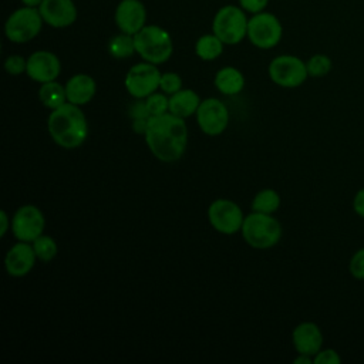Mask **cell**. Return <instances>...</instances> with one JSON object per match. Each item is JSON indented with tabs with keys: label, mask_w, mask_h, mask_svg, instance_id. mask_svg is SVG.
<instances>
[{
	"label": "cell",
	"mask_w": 364,
	"mask_h": 364,
	"mask_svg": "<svg viewBox=\"0 0 364 364\" xmlns=\"http://www.w3.org/2000/svg\"><path fill=\"white\" fill-rule=\"evenodd\" d=\"M144 136L149 151L161 162H176L186 151L188 128L185 119L169 111L151 117Z\"/></svg>",
	"instance_id": "obj_1"
},
{
	"label": "cell",
	"mask_w": 364,
	"mask_h": 364,
	"mask_svg": "<svg viewBox=\"0 0 364 364\" xmlns=\"http://www.w3.org/2000/svg\"><path fill=\"white\" fill-rule=\"evenodd\" d=\"M47 129L51 139L64 149L81 146L88 136V122L80 105L65 102L51 109L47 119Z\"/></svg>",
	"instance_id": "obj_2"
},
{
	"label": "cell",
	"mask_w": 364,
	"mask_h": 364,
	"mask_svg": "<svg viewBox=\"0 0 364 364\" xmlns=\"http://www.w3.org/2000/svg\"><path fill=\"white\" fill-rule=\"evenodd\" d=\"M136 54L148 63L164 64L173 53V41L171 34L161 26L146 24L134 34Z\"/></svg>",
	"instance_id": "obj_3"
},
{
	"label": "cell",
	"mask_w": 364,
	"mask_h": 364,
	"mask_svg": "<svg viewBox=\"0 0 364 364\" xmlns=\"http://www.w3.org/2000/svg\"><path fill=\"white\" fill-rule=\"evenodd\" d=\"M240 233L249 246L264 250L280 242L283 229L274 216L252 210V213L245 216Z\"/></svg>",
	"instance_id": "obj_4"
},
{
	"label": "cell",
	"mask_w": 364,
	"mask_h": 364,
	"mask_svg": "<svg viewBox=\"0 0 364 364\" xmlns=\"http://www.w3.org/2000/svg\"><path fill=\"white\" fill-rule=\"evenodd\" d=\"M249 18L240 6H222L212 20V33L216 34L225 44H239L247 37Z\"/></svg>",
	"instance_id": "obj_5"
},
{
	"label": "cell",
	"mask_w": 364,
	"mask_h": 364,
	"mask_svg": "<svg viewBox=\"0 0 364 364\" xmlns=\"http://www.w3.org/2000/svg\"><path fill=\"white\" fill-rule=\"evenodd\" d=\"M43 24L44 20L38 11V7L23 6L7 17L4 23V34L11 43H28L38 36Z\"/></svg>",
	"instance_id": "obj_6"
},
{
	"label": "cell",
	"mask_w": 364,
	"mask_h": 364,
	"mask_svg": "<svg viewBox=\"0 0 364 364\" xmlns=\"http://www.w3.org/2000/svg\"><path fill=\"white\" fill-rule=\"evenodd\" d=\"M270 80L283 88H297L309 77L306 61L297 55L282 54L274 57L267 67Z\"/></svg>",
	"instance_id": "obj_7"
},
{
	"label": "cell",
	"mask_w": 364,
	"mask_h": 364,
	"mask_svg": "<svg viewBox=\"0 0 364 364\" xmlns=\"http://www.w3.org/2000/svg\"><path fill=\"white\" fill-rule=\"evenodd\" d=\"M283 36V27L280 20L269 11H260L252 14L247 23V38L249 41L262 50L276 47Z\"/></svg>",
	"instance_id": "obj_8"
},
{
	"label": "cell",
	"mask_w": 364,
	"mask_h": 364,
	"mask_svg": "<svg viewBox=\"0 0 364 364\" xmlns=\"http://www.w3.org/2000/svg\"><path fill=\"white\" fill-rule=\"evenodd\" d=\"M162 73H159L156 64L142 61L134 64L125 74V88L136 100L146 98L159 88Z\"/></svg>",
	"instance_id": "obj_9"
},
{
	"label": "cell",
	"mask_w": 364,
	"mask_h": 364,
	"mask_svg": "<svg viewBox=\"0 0 364 364\" xmlns=\"http://www.w3.org/2000/svg\"><path fill=\"white\" fill-rule=\"evenodd\" d=\"M208 219L216 232L222 235H235L242 229L245 215L236 202L220 198L209 205Z\"/></svg>",
	"instance_id": "obj_10"
},
{
	"label": "cell",
	"mask_w": 364,
	"mask_h": 364,
	"mask_svg": "<svg viewBox=\"0 0 364 364\" xmlns=\"http://www.w3.org/2000/svg\"><path fill=\"white\" fill-rule=\"evenodd\" d=\"M46 228V218L40 208L27 203L20 206L11 218V232L17 240L31 243Z\"/></svg>",
	"instance_id": "obj_11"
},
{
	"label": "cell",
	"mask_w": 364,
	"mask_h": 364,
	"mask_svg": "<svg viewBox=\"0 0 364 364\" xmlns=\"http://www.w3.org/2000/svg\"><path fill=\"white\" fill-rule=\"evenodd\" d=\"M195 115L200 131L209 136L220 135L229 124L228 107L213 97L202 100Z\"/></svg>",
	"instance_id": "obj_12"
},
{
	"label": "cell",
	"mask_w": 364,
	"mask_h": 364,
	"mask_svg": "<svg viewBox=\"0 0 364 364\" xmlns=\"http://www.w3.org/2000/svg\"><path fill=\"white\" fill-rule=\"evenodd\" d=\"M114 21L119 31L134 36L146 26V9L141 0H121L115 7Z\"/></svg>",
	"instance_id": "obj_13"
},
{
	"label": "cell",
	"mask_w": 364,
	"mask_h": 364,
	"mask_svg": "<svg viewBox=\"0 0 364 364\" xmlns=\"http://www.w3.org/2000/svg\"><path fill=\"white\" fill-rule=\"evenodd\" d=\"M60 73H61L60 58L48 50L34 51L27 58L26 74L36 82L44 84L48 81H54L57 80Z\"/></svg>",
	"instance_id": "obj_14"
},
{
	"label": "cell",
	"mask_w": 364,
	"mask_h": 364,
	"mask_svg": "<svg viewBox=\"0 0 364 364\" xmlns=\"http://www.w3.org/2000/svg\"><path fill=\"white\" fill-rule=\"evenodd\" d=\"M38 11L44 23L53 28H65L71 26L78 16L73 0H43Z\"/></svg>",
	"instance_id": "obj_15"
},
{
	"label": "cell",
	"mask_w": 364,
	"mask_h": 364,
	"mask_svg": "<svg viewBox=\"0 0 364 364\" xmlns=\"http://www.w3.org/2000/svg\"><path fill=\"white\" fill-rule=\"evenodd\" d=\"M36 253L33 245L28 242L18 240L13 245L4 257L6 272L11 277H24L27 276L36 264Z\"/></svg>",
	"instance_id": "obj_16"
},
{
	"label": "cell",
	"mask_w": 364,
	"mask_h": 364,
	"mask_svg": "<svg viewBox=\"0 0 364 364\" xmlns=\"http://www.w3.org/2000/svg\"><path fill=\"white\" fill-rule=\"evenodd\" d=\"M293 347L297 354H306L314 357L324 343L321 328L313 321H301L291 331Z\"/></svg>",
	"instance_id": "obj_17"
},
{
	"label": "cell",
	"mask_w": 364,
	"mask_h": 364,
	"mask_svg": "<svg viewBox=\"0 0 364 364\" xmlns=\"http://www.w3.org/2000/svg\"><path fill=\"white\" fill-rule=\"evenodd\" d=\"M97 92V84L95 80L84 73L74 74L67 82H65V94L67 101L75 105H85L88 104Z\"/></svg>",
	"instance_id": "obj_18"
},
{
	"label": "cell",
	"mask_w": 364,
	"mask_h": 364,
	"mask_svg": "<svg viewBox=\"0 0 364 364\" xmlns=\"http://www.w3.org/2000/svg\"><path fill=\"white\" fill-rule=\"evenodd\" d=\"M200 101L202 100L193 90L182 88L175 94L169 95V112L185 119L196 114Z\"/></svg>",
	"instance_id": "obj_19"
},
{
	"label": "cell",
	"mask_w": 364,
	"mask_h": 364,
	"mask_svg": "<svg viewBox=\"0 0 364 364\" xmlns=\"http://www.w3.org/2000/svg\"><path fill=\"white\" fill-rule=\"evenodd\" d=\"M215 87L223 95H236L245 87V77L243 74L232 65L222 67L215 74Z\"/></svg>",
	"instance_id": "obj_20"
},
{
	"label": "cell",
	"mask_w": 364,
	"mask_h": 364,
	"mask_svg": "<svg viewBox=\"0 0 364 364\" xmlns=\"http://www.w3.org/2000/svg\"><path fill=\"white\" fill-rule=\"evenodd\" d=\"M225 43L213 33L200 36L195 43V53L203 61H213L223 53Z\"/></svg>",
	"instance_id": "obj_21"
},
{
	"label": "cell",
	"mask_w": 364,
	"mask_h": 364,
	"mask_svg": "<svg viewBox=\"0 0 364 364\" xmlns=\"http://www.w3.org/2000/svg\"><path fill=\"white\" fill-rule=\"evenodd\" d=\"M38 98L46 108L55 109L67 102L65 85H61L55 80L44 82L38 90Z\"/></svg>",
	"instance_id": "obj_22"
},
{
	"label": "cell",
	"mask_w": 364,
	"mask_h": 364,
	"mask_svg": "<svg viewBox=\"0 0 364 364\" xmlns=\"http://www.w3.org/2000/svg\"><path fill=\"white\" fill-rule=\"evenodd\" d=\"M108 53L117 60L129 58L134 53H136L134 36L121 31L119 34L111 37L108 41Z\"/></svg>",
	"instance_id": "obj_23"
},
{
	"label": "cell",
	"mask_w": 364,
	"mask_h": 364,
	"mask_svg": "<svg viewBox=\"0 0 364 364\" xmlns=\"http://www.w3.org/2000/svg\"><path fill=\"white\" fill-rule=\"evenodd\" d=\"M280 195L270 188L259 191L252 200V210L273 215L280 208Z\"/></svg>",
	"instance_id": "obj_24"
},
{
	"label": "cell",
	"mask_w": 364,
	"mask_h": 364,
	"mask_svg": "<svg viewBox=\"0 0 364 364\" xmlns=\"http://www.w3.org/2000/svg\"><path fill=\"white\" fill-rule=\"evenodd\" d=\"M34 253L37 256V259H40L41 262H51L58 252V246L57 242L48 236V235H40L37 239H34L31 242Z\"/></svg>",
	"instance_id": "obj_25"
},
{
	"label": "cell",
	"mask_w": 364,
	"mask_h": 364,
	"mask_svg": "<svg viewBox=\"0 0 364 364\" xmlns=\"http://www.w3.org/2000/svg\"><path fill=\"white\" fill-rule=\"evenodd\" d=\"M306 65H307V73H309V77H324L327 75L331 68H333V61L331 58L327 55V54H321V53H317V54H313L307 61H306Z\"/></svg>",
	"instance_id": "obj_26"
},
{
	"label": "cell",
	"mask_w": 364,
	"mask_h": 364,
	"mask_svg": "<svg viewBox=\"0 0 364 364\" xmlns=\"http://www.w3.org/2000/svg\"><path fill=\"white\" fill-rule=\"evenodd\" d=\"M145 104L151 117L162 115L169 111V98L165 92H152L145 98Z\"/></svg>",
	"instance_id": "obj_27"
},
{
	"label": "cell",
	"mask_w": 364,
	"mask_h": 364,
	"mask_svg": "<svg viewBox=\"0 0 364 364\" xmlns=\"http://www.w3.org/2000/svg\"><path fill=\"white\" fill-rule=\"evenodd\" d=\"M159 88L166 95L175 94L176 91L182 90V78H181V75L176 74V73H172V71L162 73L161 81H159Z\"/></svg>",
	"instance_id": "obj_28"
},
{
	"label": "cell",
	"mask_w": 364,
	"mask_h": 364,
	"mask_svg": "<svg viewBox=\"0 0 364 364\" xmlns=\"http://www.w3.org/2000/svg\"><path fill=\"white\" fill-rule=\"evenodd\" d=\"M348 272L355 280H364V246L351 255L348 260Z\"/></svg>",
	"instance_id": "obj_29"
},
{
	"label": "cell",
	"mask_w": 364,
	"mask_h": 364,
	"mask_svg": "<svg viewBox=\"0 0 364 364\" xmlns=\"http://www.w3.org/2000/svg\"><path fill=\"white\" fill-rule=\"evenodd\" d=\"M4 70L10 75H20L27 70V60L18 54H11L4 60Z\"/></svg>",
	"instance_id": "obj_30"
},
{
	"label": "cell",
	"mask_w": 364,
	"mask_h": 364,
	"mask_svg": "<svg viewBox=\"0 0 364 364\" xmlns=\"http://www.w3.org/2000/svg\"><path fill=\"white\" fill-rule=\"evenodd\" d=\"M341 357L334 348H321L314 357L313 364H340Z\"/></svg>",
	"instance_id": "obj_31"
},
{
	"label": "cell",
	"mask_w": 364,
	"mask_h": 364,
	"mask_svg": "<svg viewBox=\"0 0 364 364\" xmlns=\"http://www.w3.org/2000/svg\"><path fill=\"white\" fill-rule=\"evenodd\" d=\"M237 1H239V6L250 14L263 11L269 3V0H237Z\"/></svg>",
	"instance_id": "obj_32"
},
{
	"label": "cell",
	"mask_w": 364,
	"mask_h": 364,
	"mask_svg": "<svg viewBox=\"0 0 364 364\" xmlns=\"http://www.w3.org/2000/svg\"><path fill=\"white\" fill-rule=\"evenodd\" d=\"M129 115L132 119L136 118H151V114L146 108L145 101H135L131 107H129Z\"/></svg>",
	"instance_id": "obj_33"
},
{
	"label": "cell",
	"mask_w": 364,
	"mask_h": 364,
	"mask_svg": "<svg viewBox=\"0 0 364 364\" xmlns=\"http://www.w3.org/2000/svg\"><path fill=\"white\" fill-rule=\"evenodd\" d=\"M353 210L357 216L364 219V186L360 188L353 196Z\"/></svg>",
	"instance_id": "obj_34"
},
{
	"label": "cell",
	"mask_w": 364,
	"mask_h": 364,
	"mask_svg": "<svg viewBox=\"0 0 364 364\" xmlns=\"http://www.w3.org/2000/svg\"><path fill=\"white\" fill-rule=\"evenodd\" d=\"M148 124H149V118H136L132 119V129L136 134H142L145 135L146 129H148Z\"/></svg>",
	"instance_id": "obj_35"
},
{
	"label": "cell",
	"mask_w": 364,
	"mask_h": 364,
	"mask_svg": "<svg viewBox=\"0 0 364 364\" xmlns=\"http://www.w3.org/2000/svg\"><path fill=\"white\" fill-rule=\"evenodd\" d=\"M9 229H11V219L6 210H0V236L4 237Z\"/></svg>",
	"instance_id": "obj_36"
},
{
	"label": "cell",
	"mask_w": 364,
	"mask_h": 364,
	"mask_svg": "<svg viewBox=\"0 0 364 364\" xmlns=\"http://www.w3.org/2000/svg\"><path fill=\"white\" fill-rule=\"evenodd\" d=\"M294 364H311L313 363V357L311 355H306V354H297V357L293 360Z\"/></svg>",
	"instance_id": "obj_37"
},
{
	"label": "cell",
	"mask_w": 364,
	"mask_h": 364,
	"mask_svg": "<svg viewBox=\"0 0 364 364\" xmlns=\"http://www.w3.org/2000/svg\"><path fill=\"white\" fill-rule=\"evenodd\" d=\"M21 3L23 6H28V7H38L43 3V0H21Z\"/></svg>",
	"instance_id": "obj_38"
}]
</instances>
